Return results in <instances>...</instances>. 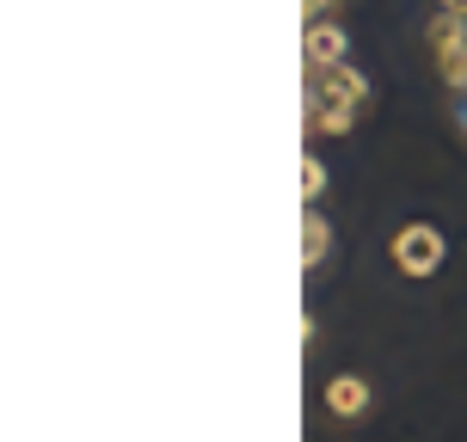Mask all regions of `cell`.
Wrapping results in <instances>:
<instances>
[{"label": "cell", "mask_w": 467, "mask_h": 442, "mask_svg": "<svg viewBox=\"0 0 467 442\" xmlns=\"http://www.w3.org/2000/svg\"><path fill=\"white\" fill-rule=\"evenodd\" d=\"M302 197H307V210L327 197V160H320V154H307V160H302Z\"/></svg>", "instance_id": "7"}, {"label": "cell", "mask_w": 467, "mask_h": 442, "mask_svg": "<svg viewBox=\"0 0 467 442\" xmlns=\"http://www.w3.org/2000/svg\"><path fill=\"white\" fill-rule=\"evenodd\" d=\"M307 136H345L357 111L369 105V80L338 62V68H307Z\"/></svg>", "instance_id": "1"}, {"label": "cell", "mask_w": 467, "mask_h": 442, "mask_svg": "<svg viewBox=\"0 0 467 442\" xmlns=\"http://www.w3.org/2000/svg\"><path fill=\"white\" fill-rule=\"evenodd\" d=\"M327 252H332V221L320 210H307L302 215V264H307V271H320Z\"/></svg>", "instance_id": "6"}, {"label": "cell", "mask_w": 467, "mask_h": 442, "mask_svg": "<svg viewBox=\"0 0 467 442\" xmlns=\"http://www.w3.org/2000/svg\"><path fill=\"white\" fill-rule=\"evenodd\" d=\"M449 258V240L431 221H406L394 233V271L400 277H437V264Z\"/></svg>", "instance_id": "2"}, {"label": "cell", "mask_w": 467, "mask_h": 442, "mask_svg": "<svg viewBox=\"0 0 467 442\" xmlns=\"http://www.w3.org/2000/svg\"><path fill=\"white\" fill-rule=\"evenodd\" d=\"M431 56H437V74H443L449 93H467V19L443 13L431 25Z\"/></svg>", "instance_id": "3"}, {"label": "cell", "mask_w": 467, "mask_h": 442, "mask_svg": "<svg viewBox=\"0 0 467 442\" xmlns=\"http://www.w3.org/2000/svg\"><path fill=\"white\" fill-rule=\"evenodd\" d=\"M345 56H350L345 25H332V19H307V31H302V62H307V68H338Z\"/></svg>", "instance_id": "4"}, {"label": "cell", "mask_w": 467, "mask_h": 442, "mask_svg": "<svg viewBox=\"0 0 467 442\" xmlns=\"http://www.w3.org/2000/svg\"><path fill=\"white\" fill-rule=\"evenodd\" d=\"M327 6H332V0H302V13H307V19H327Z\"/></svg>", "instance_id": "8"}, {"label": "cell", "mask_w": 467, "mask_h": 442, "mask_svg": "<svg viewBox=\"0 0 467 442\" xmlns=\"http://www.w3.org/2000/svg\"><path fill=\"white\" fill-rule=\"evenodd\" d=\"M443 13H455V19H467V0H437Z\"/></svg>", "instance_id": "9"}, {"label": "cell", "mask_w": 467, "mask_h": 442, "mask_svg": "<svg viewBox=\"0 0 467 442\" xmlns=\"http://www.w3.org/2000/svg\"><path fill=\"white\" fill-rule=\"evenodd\" d=\"M327 412L332 418H363V412H369V381H363V375H332L327 381Z\"/></svg>", "instance_id": "5"}]
</instances>
